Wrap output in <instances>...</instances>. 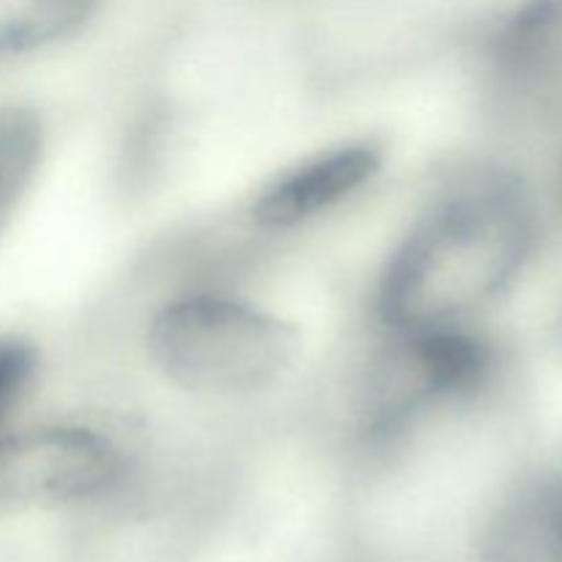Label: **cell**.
<instances>
[{
  "label": "cell",
  "mask_w": 562,
  "mask_h": 562,
  "mask_svg": "<svg viewBox=\"0 0 562 562\" xmlns=\"http://www.w3.org/2000/svg\"><path fill=\"white\" fill-rule=\"evenodd\" d=\"M536 198L494 162L456 170L401 234L373 285L384 335L477 324L521 280L538 250Z\"/></svg>",
  "instance_id": "cell-1"
},
{
  "label": "cell",
  "mask_w": 562,
  "mask_h": 562,
  "mask_svg": "<svg viewBox=\"0 0 562 562\" xmlns=\"http://www.w3.org/2000/svg\"><path fill=\"white\" fill-rule=\"evenodd\" d=\"M130 475L126 445L93 423L60 420L0 434V516L99 503Z\"/></svg>",
  "instance_id": "cell-4"
},
{
  "label": "cell",
  "mask_w": 562,
  "mask_h": 562,
  "mask_svg": "<svg viewBox=\"0 0 562 562\" xmlns=\"http://www.w3.org/2000/svg\"><path fill=\"white\" fill-rule=\"evenodd\" d=\"M505 357L477 324L384 335L357 395L351 445L390 461L431 428L481 406L497 390Z\"/></svg>",
  "instance_id": "cell-2"
},
{
  "label": "cell",
  "mask_w": 562,
  "mask_h": 562,
  "mask_svg": "<svg viewBox=\"0 0 562 562\" xmlns=\"http://www.w3.org/2000/svg\"><path fill=\"white\" fill-rule=\"evenodd\" d=\"M384 168L379 137H344L267 176L245 201V220L261 234H294L371 190Z\"/></svg>",
  "instance_id": "cell-5"
},
{
  "label": "cell",
  "mask_w": 562,
  "mask_h": 562,
  "mask_svg": "<svg viewBox=\"0 0 562 562\" xmlns=\"http://www.w3.org/2000/svg\"><path fill=\"white\" fill-rule=\"evenodd\" d=\"M47 148V121L33 104H0V236L36 187Z\"/></svg>",
  "instance_id": "cell-8"
},
{
  "label": "cell",
  "mask_w": 562,
  "mask_h": 562,
  "mask_svg": "<svg viewBox=\"0 0 562 562\" xmlns=\"http://www.w3.org/2000/svg\"><path fill=\"white\" fill-rule=\"evenodd\" d=\"M154 371L198 398H252L278 387L302 355L291 318L220 289H190L165 300L146 324Z\"/></svg>",
  "instance_id": "cell-3"
},
{
  "label": "cell",
  "mask_w": 562,
  "mask_h": 562,
  "mask_svg": "<svg viewBox=\"0 0 562 562\" xmlns=\"http://www.w3.org/2000/svg\"><path fill=\"white\" fill-rule=\"evenodd\" d=\"M102 0H0V60L27 58L75 38Z\"/></svg>",
  "instance_id": "cell-9"
},
{
  "label": "cell",
  "mask_w": 562,
  "mask_h": 562,
  "mask_svg": "<svg viewBox=\"0 0 562 562\" xmlns=\"http://www.w3.org/2000/svg\"><path fill=\"white\" fill-rule=\"evenodd\" d=\"M488 82L516 102H552L562 93V0H530L483 42Z\"/></svg>",
  "instance_id": "cell-6"
},
{
  "label": "cell",
  "mask_w": 562,
  "mask_h": 562,
  "mask_svg": "<svg viewBox=\"0 0 562 562\" xmlns=\"http://www.w3.org/2000/svg\"><path fill=\"white\" fill-rule=\"evenodd\" d=\"M475 562H562V467L530 472L499 497Z\"/></svg>",
  "instance_id": "cell-7"
},
{
  "label": "cell",
  "mask_w": 562,
  "mask_h": 562,
  "mask_svg": "<svg viewBox=\"0 0 562 562\" xmlns=\"http://www.w3.org/2000/svg\"><path fill=\"white\" fill-rule=\"evenodd\" d=\"M38 373V351L22 335H0V434L25 395L31 393Z\"/></svg>",
  "instance_id": "cell-10"
}]
</instances>
